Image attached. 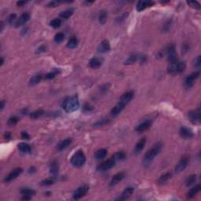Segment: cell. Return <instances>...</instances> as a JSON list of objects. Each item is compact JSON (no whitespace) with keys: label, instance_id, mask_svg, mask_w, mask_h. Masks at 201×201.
Wrapping results in <instances>:
<instances>
[{"label":"cell","instance_id":"13","mask_svg":"<svg viewBox=\"0 0 201 201\" xmlns=\"http://www.w3.org/2000/svg\"><path fill=\"white\" fill-rule=\"evenodd\" d=\"M134 91H132V90L127 91V92L124 93V94L121 96L119 101H120L121 103L124 104L125 105H127V104L129 103L130 100H132L133 98H134Z\"/></svg>","mask_w":201,"mask_h":201},{"label":"cell","instance_id":"12","mask_svg":"<svg viewBox=\"0 0 201 201\" xmlns=\"http://www.w3.org/2000/svg\"><path fill=\"white\" fill-rule=\"evenodd\" d=\"M134 191V187H130V186L127 187V188L123 190V192L122 193L121 195L116 199V200H127V199L129 198V197L132 195Z\"/></svg>","mask_w":201,"mask_h":201},{"label":"cell","instance_id":"41","mask_svg":"<svg viewBox=\"0 0 201 201\" xmlns=\"http://www.w3.org/2000/svg\"><path fill=\"white\" fill-rule=\"evenodd\" d=\"M50 25L53 28H58L61 25V19L55 18L50 21Z\"/></svg>","mask_w":201,"mask_h":201},{"label":"cell","instance_id":"38","mask_svg":"<svg viewBox=\"0 0 201 201\" xmlns=\"http://www.w3.org/2000/svg\"><path fill=\"white\" fill-rule=\"evenodd\" d=\"M185 68H186V63H185V61H177V74L183 72V71H185Z\"/></svg>","mask_w":201,"mask_h":201},{"label":"cell","instance_id":"8","mask_svg":"<svg viewBox=\"0 0 201 201\" xmlns=\"http://www.w3.org/2000/svg\"><path fill=\"white\" fill-rule=\"evenodd\" d=\"M189 118L193 124L199 125L200 123L201 116H200V109H197L196 110L189 112Z\"/></svg>","mask_w":201,"mask_h":201},{"label":"cell","instance_id":"15","mask_svg":"<svg viewBox=\"0 0 201 201\" xmlns=\"http://www.w3.org/2000/svg\"><path fill=\"white\" fill-rule=\"evenodd\" d=\"M151 125H152L151 120H146V121L141 123L140 124H138L137 127H135V130L137 132H144V131L148 130V128L151 127Z\"/></svg>","mask_w":201,"mask_h":201},{"label":"cell","instance_id":"5","mask_svg":"<svg viewBox=\"0 0 201 201\" xmlns=\"http://www.w3.org/2000/svg\"><path fill=\"white\" fill-rule=\"evenodd\" d=\"M115 164H116V161L113 160V159L111 158V159H107L105 161L102 162L101 164L98 165V167H97V171L100 172L107 171H109V170H110L111 168H112V167L115 166Z\"/></svg>","mask_w":201,"mask_h":201},{"label":"cell","instance_id":"32","mask_svg":"<svg viewBox=\"0 0 201 201\" xmlns=\"http://www.w3.org/2000/svg\"><path fill=\"white\" fill-rule=\"evenodd\" d=\"M73 14V10L72 9H67L65 10L62 11L60 13V17L62 19H68Z\"/></svg>","mask_w":201,"mask_h":201},{"label":"cell","instance_id":"19","mask_svg":"<svg viewBox=\"0 0 201 201\" xmlns=\"http://www.w3.org/2000/svg\"><path fill=\"white\" fill-rule=\"evenodd\" d=\"M71 142H72V141H71V138H66V139H64V140L61 141V142H59L58 144V146L56 147V148H57V150L62 151L64 150V149H65V148H68V147L71 145Z\"/></svg>","mask_w":201,"mask_h":201},{"label":"cell","instance_id":"10","mask_svg":"<svg viewBox=\"0 0 201 201\" xmlns=\"http://www.w3.org/2000/svg\"><path fill=\"white\" fill-rule=\"evenodd\" d=\"M30 13L28 12H24L21 14V16L19 17V18H17L16 23H15V27L16 28H19V27L24 25V24H26L28 21H29L30 19Z\"/></svg>","mask_w":201,"mask_h":201},{"label":"cell","instance_id":"3","mask_svg":"<svg viewBox=\"0 0 201 201\" xmlns=\"http://www.w3.org/2000/svg\"><path fill=\"white\" fill-rule=\"evenodd\" d=\"M160 56L163 57L164 55H167V60L170 63H175L177 61V51L175 50V45L170 44L164 48V50L160 51L159 53Z\"/></svg>","mask_w":201,"mask_h":201},{"label":"cell","instance_id":"39","mask_svg":"<svg viewBox=\"0 0 201 201\" xmlns=\"http://www.w3.org/2000/svg\"><path fill=\"white\" fill-rule=\"evenodd\" d=\"M43 114H44V111L42 109H38V110L32 112V113L30 114V117L32 119H37V118H40L41 116H42Z\"/></svg>","mask_w":201,"mask_h":201},{"label":"cell","instance_id":"30","mask_svg":"<svg viewBox=\"0 0 201 201\" xmlns=\"http://www.w3.org/2000/svg\"><path fill=\"white\" fill-rule=\"evenodd\" d=\"M196 175H189V176H188V177L185 178V186L189 187V186H190V185H193V184L195 183V182H196Z\"/></svg>","mask_w":201,"mask_h":201},{"label":"cell","instance_id":"7","mask_svg":"<svg viewBox=\"0 0 201 201\" xmlns=\"http://www.w3.org/2000/svg\"><path fill=\"white\" fill-rule=\"evenodd\" d=\"M22 172H23V169L21 167H17L15 169H13L7 176H6L3 180L4 182H10L14 179H16L17 177L21 175Z\"/></svg>","mask_w":201,"mask_h":201},{"label":"cell","instance_id":"58","mask_svg":"<svg viewBox=\"0 0 201 201\" xmlns=\"http://www.w3.org/2000/svg\"><path fill=\"white\" fill-rule=\"evenodd\" d=\"M3 63H4V60H3V58L2 57V58H1V65H3Z\"/></svg>","mask_w":201,"mask_h":201},{"label":"cell","instance_id":"44","mask_svg":"<svg viewBox=\"0 0 201 201\" xmlns=\"http://www.w3.org/2000/svg\"><path fill=\"white\" fill-rule=\"evenodd\" d=\"M18 121H19L18 117L12 116L8 119V121H7V124H8L9 126H14V125H16L17 123V122Z\"/></svg>","mask_w":201,"mask_h":201},{"label":"cell","instance_id":"50","mask_svg":"<svg viewBox=\"0 0 201 201\" xmlns=\"http://www.w3.org/2000/svg\"><path fill=\"white\" fill-rule=\"evenodd\" d=\"M21 138L23 139H26V140H29L30 139V136L28 135V134L25 131H23L21 133Z\"/></svg>","mask_w":201,"mask_h":201},{"label":"cell","instance_id":"16","mask_svg":"<svg viewBox=\"0 0 201 201\" xmlns=\"http://www.w3.org/2000/svg\"><path fill=\"white\" fill-rule=\"evenodd\" d=\"M153 5L154 2H152V1H139L137 3V10L141 12L148 7L152 6Z\"/></svg>","mask_w":201,"mask_h":201},{"label":"cell","instance_id":"55","mask_svg":"<svg viewBox=\"0 0 201 201\" xmlns=\"http://www.w3.org/2000/svg\"><path fill=\"white\" fill-rule=\"evenodd\" d=\"M4 106H5V101H4V100H2V101H1V110H3Z\"/></svg>","mask_w":201,"mask_h":201},{"label":"cell","instance_id":"20","mask_svg":"<svg viewBox=\"0 0 201 201\" xmlns=\"http://www.w3.org/2000/svg\"><path fill=\"white\" fill-rule=\"evenodd\" d=\"M146 144V138H142L141 139L138 141V143L136 144L134 148V153L135 154H139L143 150V148H145Z\"/></svg>","mask_w":201,"mask_h":201},{"label":"cell","instance_id":"51","mask_svg":"<svg viewBox=\"0 0 201 201\" xmlns=\"http://www.w3.org/2000/svg\"><path fill=\"white\" fill-rule=\"evenodd\" d=\"M27 3V1H18L17 2V6H23L24 5H25Z\"/></svg>","mask_w":201,"mask_h":201},{"label":"cell","instance_id":"47","mask_svg":"<svg viewBox=\"0 0 201 201\" xmlns=\"http://www.w3.org/2000/svg\"><path fill=\"white\" fill-rule=\"evenodd\" d=\"M60 3H61V2H59V1H51L50 3H48L46 6H47V7H56V6L58 5H59Z\"/></svg>","mask_w":201,"mask_h":201},{"label":"cell","instance_id":"45","mask_svg":"<svg viewBox=\"0 0 201 201\" xmlns=\"http://www.w3.org/2000/svg\"><path fill=\"white\" fill-rule=\"evenodd\" d=\"M17 15L15 14V13H12V14H10V16H9V17H8V23L10 24H13V23H16V21H17Z\"/></svg>","mask_w":201,"mask_h":201},{"label":"cell","instance_id":"4","mask_svg":"<svg viewBox=\"0 0 201 201\" xmlns=\"http://www.w3.org/2000/svg\"><path fill=\"white\" fill-rule=\"evenodd\" d=\"M86 162V156L82 150H78L71 156V164L76 167H81L83 166Z\"/></svg>","mask_w":201,"mask_h":201},{"label":"cell","instance_id":"28","mask_svg":"<svg viewBox=\"0 0 201 201\" xmlns=\"http://www.w3.org/2000/svg\"><path fill=\"white\" fill-rule=\"evenodd\" d=\"M107 17H108V13H107V11H105V10H102L100 11L99 13V15H98V21L101 24H104L107 21Z\"/></svg>","mask_w":201,"mask_h":201},{"label":"cell","instance_id":"43","mask_svg":"<svg viewBox=\"0 0 201 201\" xmlns=\"http://www.w3.org/2000/svg\"><path fill=\"white\" fill-rule=\"evenodd\" d=\"M187 4L190 6L191 7L196 10H200V4L197 2V1H190V2H187Z\"/></svg>","mask_w":201,"mask_h":201},{"label":"cell","instance_id":"24","mask_svg":"<svg viewBox=\"0 0 201 201\" xmlns=\"http://www.w3.org/2000/svg\"><path fill=\"white\" fill-rule=\"evenodd\" d=\"M17 147H18L19 150L23 153H30L31 151H32L31 146L28 144H26V143H20Z\"/></svg>","mask_w":201,"mask_h":201},{"label":"cell","instance_id":"29","mask_svg":"<svg viewBox=\"0 0 201 201\" xmlns=\"http://www.w3.org/2000/svg\"><path fill=\"white\" fill-rule=\"evenodd\" d=\"M42 78V76L41 74L35 75L34 76H32V78L30 79L29 86H35V85L38 84V83L41 81Z\"/></svg>","mask_w":201,"mask_h":201},{"label":"cell","instance_id":"21","mask_svg":"<svg viewBox=\"0 0 201 201\" xmlns=\"http://www.w3.org/2000/svg\"><path fill=\"white\" fill-rule=\"evenodd\" d=\"M125 106L126 105H125L124 104L121 103L120 101H119V103H117L116 105L112 108V109L111 110V114L112 115V116H117V115H119V114L123 110V109L125 108Z\"/></svg>","mask_w":201,"mask_h":201},{"label":"cell","instance_id":"36","mask_svg":"<svg viewBox=\"0 0 201 201\" xmlns=\"http://www.w3.org/2000/svg\"><path fill=\"white\" fill-rule=\"evenodd\" d=\"M21 193L22 195H26V196H32L35 195V191L32 189L29 188H23L21 190Z\"/></svg>","mask_w":201,"mask_h":201},{"label":"cell","instance_id":"11","mask_svg":"<svg viewBox=\"0 0 201 201\" xmlns=\"http://www.w3.org/2000/svg\"><path fill=\"white\" fill-rule=\"evenodd\" d=\"M189 163V158L187 156H183L182 158L180 159V161L178 162V164L176 165L175 167V172L176 173H180L183 171L186 168Z\"/></svg>","mask_w":201,"mask_h":201},{"label":"cell","instance_id":"56","mask_svg":"<svg viewBox=\"0 0 201 201\" xmlns=\"http://www.w3.org/2000/svg\"><path fill=\"white\" fill-rule=\"evenodd\" d=\"M94 1H92V2H90V1H87V2H84L85 4H87V5H90V4H92V3H94Z\"/></svg>","mask_w":201,"mask_h":201},{"label":"cell","instance_id":"17","mask_svg":"<svg viewBox=\"0 0 201 201\" xmlns=\"http://www.w3.org/2000/svg\"><path fill=\"white\" fill-rule=\"evenodd\" d=\"M110 50V43L108 40H103L102 42H100L98 47V53H106Z\"/></svg>","mask_w":201,"mask_h":201},{"label":"cell","instance_id":"54","mask_svg":"<svg viewBox=\"0 0 201 201\" xmlns=\"http://www.w3.org/2000/svg\"><path fill=\"white\" fill-rule=\"evenodd\" d=\"M182 50L184 51V52H187L189 50V46L188 45H186V44H184V46H183V47H182Z\"/></svg>","mask_w":201,"mask_h":201},{"label":"cell","instance_id":"25","mask_svg":"<svg viewBox=\"0 0 201 201\" xmlns=\"http://www.w3.org/2000/svg\"><path fill=\"white\" fill-rule=\"evenodd\" d=\"M200 189H201V186L200 184H199V185H196L195 187H193V188L191 189L189 191L188 193H187V197H188L189 199L194 197V196H196V194L200 192Z\"/></svg>","mask_w":201,"mask_h":201},{"label":"cell","instance_id":"27","mask_svg":"<svg viewBox=\"0 0 201 201\" xmlns=\"http://www.w3.org/2000/svg\"><path fill=\"white\" fill-rule=\"evenodd\" d=\"M107 149L105 148H100L95 152V158L97 159H103L106 156H107Z\"/></svg>","mask_w":201,"mask_h":201},{"label":"cell","instance_id":"57","mask_svg":"<svg viewBox=\"0 0 201 201\" xmlns=\"http://www.w3.org/2000/svg\"><path fill=\"white\" fill-rule=\"evenodd\" d=\"M0 24H1V25H0V26H1V30H0V31H1V32H3V27H4V24H3V21H2V22H1V23H0Z\"/></svg>","mask_w":201,"mask_h":201},{"label":"cell","instance_id":"31","mask_svg":"<svg viewBox=\"0 0 201 201\" xmlns=\"http://www.w3.org/2000/svg\"><path fill=\"white\" fill-rule=\"evenodd\" d=\"M138 60V55L137 54H132L128 57V58L125 61L124 64L126 65H130V64H134L136 61Z\"/></svg>","mask_w":201,"mask_h":201},{"label":"cell","instance_id":"34","mask_svg":"<svg viewBox=\"0 0 201 201\" xmlns=\"http://www.w3.org/2000/svg\"><path fill=\"white\" fill-rule=\"evenodd\" d=\"M54 182H55V177H48V178H46L45 180L42 181L40 182V185H42V186H50V185H53Z\"/></svg>","mask_w":201,"mask_h":201},{"label":"cell","instance_id":"53","mask_svg":"<svg viewBox=\"0 0 201 201\" xmlns=\"http://www.w3.org/2000/svg\"><path fill=\"white\" fill-rule=\"evenodd\" d=\"M11 137V134L10 132H6V134H4V138H6V139H10Z\"/></svg>","mask_w":201,"mask_h":201},{"label":"cell","instance_id":"22","mask_svg":"<svg viewBox=\"0 0 201 201\" xmlns=\"http://www.w3.org/2000/svg\"><path fill=\"white\" fill-rule=\"evenodd\" d=\"M102 64V60L99 58H93L89 61V66L91 69H98Z\"/></svg>","mask_w":201,"mask_h":201},{"label":"cell","instance_id":"49","mask_svg":"<svg viewBox=\"0 0 201 201\" xmlns=\"http://www.w3.org/2000/svg\"><path fill=\"white\" fill-rule=\"evenodd\" d=\"M45 50H46V46L42 45V46H40V47L38 48L37 51H36V53H43V52H45Z\"/></svg>","mask_w":201,"mask_h":201},{"label":"cell","instance_id":"42","mask_svg":"<svg viewBox=\"0 0 201 201\" xmlns=\"http://www.w3.org/2000/svg\"><path fill=\"white\" fill-rule=\"evenodd\" d=\"M64 35L62 32H58V33H57V34L55 35V36H54V41H55L56 42H58V43H60V42H62L64 40Z\"/></svg>","mask_w":201,"mask_h":201},{"label":"cell","instance_id":"1","mask_svg":"<svg viewBox=\"0 0 201 201\" xmlns=\"http://www.w3.org/2000/svg\"><path fill=\"white\" fill-rule=\"evenodd\" d=\"M62 108L68 113L77 111L80 108V102L77 96H71L65 98L62 103Z\"/></svg>","mask_w":201,"mask_h":201},{"label":"cell","instance_id":"48","mask_svg":"<svg viewBox=\"0 0 201 201\" xmlns=\"http://www.w3.org/2000/svg\"><path fill=\"white\" fill-rule=\"evenodd\" d=\"M83 109H84V111L90 112L93 110V106L90 105V104H85L84 106H83Z\"/></svg>","mask_w":201,"mask_h":201},{"label":"cell","instance_id":"23","mask_svg":"<svg viewBox=\"0 0 201 201\" xmlns=\"http://www.w3.org/2000/svg\"><path fill=\"white\" fill-rule=\"evenodd\" d=\"M59 172V166L58 164V161L56 160H53L51 164H50V174L52 175V177H55L57 175H58Z\"/></svg>","mask_w":201,"mask_h":201},{"label":"cell","instance_id":"33","mask_svg":"<svg viewBox=\"0 0 201 201\" xmlns=\"http://www.w3.org/2000/svg\"><path fill=\"white\" fill-rule=\"evenodd\" d=\"M171 177V174L169 173V172H168V173H166V174H164V175L160 176V177L159 178V180H158V183L160 184V185L164 184V183L167 182V181L169 180Z\"/></svg>","mask_w":201,"mask_h":201},{"label":"cell","instance_id":"2","mask_svg":"<svg viewBox=\"0 0 201 201\" xmlns=\"http://www.w3.org/2000/svg\"><path fill=\"white\" fill-rule=\"evenodd\" d=\"M162 144L160 142H158L155 144L150 149H148L147 151V152L146 153L144 159H143V164L145 166H148L152 163V161L155 159L158 154L160 152V151L162 149Z\"/></svg>","mask_w":201,"mask_h":201},{"label":"cell","instance_id":"6","mask_svg":"<svg viewBox=\"0 0 201 201\" xmlns=\"http://www.w3.org/2000/svg\"><path fill=\"white\" fill-rule=\"evenodd\" d=\"M88 190H89V186L87 185H83L82 186H80L74 192L73 196H72V199L75 200H80L87 194Z\"/></svg>","mask_w":201,"mask_h":201},{"label":"cell","instance_id":"46","mask_svg":"<svg viewBox=\"0 0 201 201\" xmlns=\"http://www.w3.org/2000/svg\"><path fill=\"white\" fill-rule=\"evenodd\" d=\"M193 66L196 67V68H200L201 65V59H200V56H197L196 58L194 59L193 61Z\"/></svg>","mask_w":201,"mask_h":201},{"label":"cell","instance_id":"14","mask_svg":"<svg viewBox=\"0 0 201 201\" xmlns=\"http://www.w3.org/2000/svg\"><path fill=\"white\" fill-rule=\"evenodd\" d=\"M125 177V173L124 172H119V173H117V174H116V175H114L113 177H112V178L111 179V181H110V183H109V185L110 186H114V185H117L118 183L120 182L123 178H124Z\"/></svg>","mask_w":201,"mask_h":201},{"label":"cell","instance_id":"40","mask_svg":"<svg viewBox=\"0 0 201 201\" xmlns=\"http://www.w3.org/2000/svg\"><path fill=\"white\" fill-rule=\"evenodd\" d=\"M110 121V119H108V118H105V119H101L100 120H98L94 123V127H103L105 125L108 124Z\"/></svg>","mask_w":201,"mask_h":201},{"label":"cell","instance_id":"52","mask_svg":"<svg viewBox=\"0 0 201 201\" xmlns=\"http://www.w3.org/2000/svg\"><path fill=\"white\" fill-rule=\"evenodd\" d=\"M31 199H32V196H26V195H23V196H22L21 200H30Z\"/></svg>","mask_w":201,"mask_h":201},{"label":"cell","instance_id":"26","mask_svg":"<svg viewBox=\"0 0 201 201\" xmlns=\"http://www.w3.org/2000/svg\"><path fill=\"white\" fill-rule=\"evenodd\" d=\"M126 153L124 152H116L114 154L113 156H112V159L115 160V161H121V160H123L124 159H126Z\"/></svg>","mask_w":201,"mask_h":201},{"label":"cell","instance_id":"35","mask_svg":"<svg viewBox=\"0 0 201 201\" xmlns=\"http://www.w3.org/2000/svg\"><path fill=\"white\" fill-rule=\"evenodd\" d=\"M78 45V40L76 37H71L67 43V47L69 49H74Z\"/></svg>","mask_w":201,"mask_h":201},{"label":"cell","instance_id":"37","mask_svg":"<svg viewBox=\"0 0 201 201\" xmlns=\"http://www.w3.org/2000/svg\"><path fill=\"white\" fill-rule=\"evenodd\" d=\"M59 73H60V71L58 70V69H57V70H53V71H50L49 73H46V74L44 76V78H45L46 80H52L53 78H55Z\"/></svg>","mask_w":201,"mask_h":201},{"label":"cell","instance_id":"18","mask_svg":"<svg viewBox=\"0 0 201 201\" xmlns=\"http://www.w3.org/2000/svg\"><path fill=\"white\" fill-rule=\"evenodd\" d=\"M179 133H180L181 137L185 138V139H189V138H192L193 137V131L190 129L187 128V127H181Z\"/></svg>","mask_w":201,"mask_h":201},{"label":"cell","instance_id":"9","mask_svg":"<svg viewBox=\"0 0 201 201\" xmlns=\"http://www.w3.org/2000/svg\"><path fill=\"white\" fill-rule=\"evenodd\" d=\"M199 76H200V71H195V72H193L192 74L189 75V76L186 77L185 80V87L187 88L192 87L195 83V81L197 80Z\"/></svg>","mask_w":201,"mask_h":201}]
</instances>
